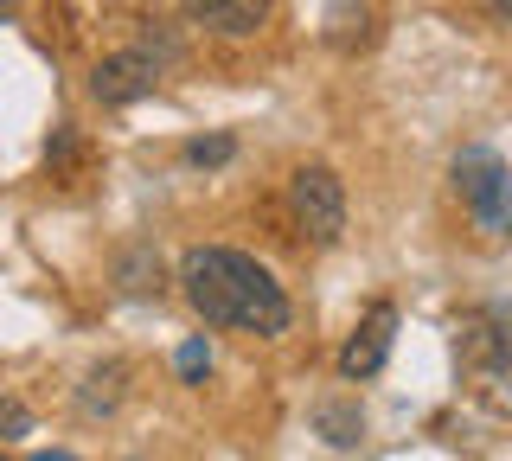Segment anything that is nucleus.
<instances>
[{
	"label": "nucleus",
	"mask_w": 512,
	"mask_h": 461,
	"mask_svg": "<svg viewBox=\"0 0 512 461\" xmlns=\"http://www.w3.org/2000/svg\"><path fill=\"white\" fill-rule=\"evenodd\" d=\"M180 295L192 301L205 327H231L250 340H282L295 327V301L282 295V282L269 276L256 257L224 244H199L180 257Z\"/></svg>",
	"instance_id": "f257e3e1"
},
{
	"label": "nucleus",
	"mask_w": 512,
	"mask_h": 461,
	"mask_svg": "<svg viewBox=\"0 0 512 461\" xmlns=\"http://www.w3.org/2000/svg\"><path fill=\"white\" fill-rule=\"evenodd\" d=\"M288 212H295V231L308 237V244H340L346 237V186H340V173L333 167H295L288 173Z\"/></svg>",
	"instance_id": "f03ea898"
},
{
	"label": "nucleus",
	"mask_w": 512,
	"mask_h": 461,
	"mask_svg": "<svg viewBox=\"0 0 512 461\" xmlns=\"http://www.w3.org/2000/svg\"><path fill=\"white\" fill-rule=\"evenodd\" d=\"M154 84H160V58L141 52V45L96 58V71H90V97L103 103V109H128V103L154 97Z\"/></svg>",
	"instance_id": "7ed1b4c3"
},
{
	"label": "nucleus",
	"mask_w": 512,
	"mask_h": 461,
	"mask_svg": "<svg viewBox=\"0 0 512 461\" xmlns=\"http://www.w3.org/2000/svg\"><path fill=\"white\" fill-rule=\"evenodd\" d=\"M391 346H397V308H391V301H372V308L359 314V327H352V340L340 346V378H346V385L378 378L384 359H391Z\"/></svg>",
	"instance_id": "20e7f679"
},
{
	"label": "nucleus",
	"mask_w": 512,
	"mask_h": 461,
	"mask_svg": "<svg viewBox=\"0 0 512 461\" xmlns=\"http://www.w3.org/2000/svg\"><path fill=\"white\" fill-rule=\"evenodd\" d=\"M455 353H461V365H468V372L506 378V372H512V308H474L468 321H461Z\"/></svg>",
	"instance_id": "39448f33"
},
{
	"label": "nucleus",
	"mask_w": 512,
	"mask_h": 461,
	"mask_svg": "<svg viewBox=\"0 0 512 461\" xmlns=\"http://www.w3.org/2000/svg\"><path fill=\"white\" fill-rule=\"evenodd\" d=\"M180 13L199 20V26H212V33H224V39H250L256 26L269 20V0H180Z\"/></svg>",
	"instance_id": "423d86ee"
},
{
	"label": "nucleus",
	"mask_w": 512,
	"mask_h": 461,
	"mask_svg": "<svg viewBox=\"0 0 512 461\" xmlns=\"http://www.w3.org/2000/svg\"><path fill=\"white\" fill-rule=\"evenodd\" d=\"M122 397H128V365H122V359H103V365H90V372H84L77 410H84V417H109Z\"/></svg>",
	"instance_id": "0eeeda50"
},
{
	"label": "nucleus",
	"mask_w": 512,
	"mask_h": 461,
	"mask_svg": "<svg viewBox=\"0 0 512 461\" xmlns=\"http://www.w3.org/2000/svg\"><path fill=\"white\" fill-rule=\"evenodd\" d=\"M314 436L327 442V449H359L365 442V410L340 404V397H320L314 404Z\"/></svg>",
	"instance_id": "6e6552de"
},
{
	"label": "nucleus",
	"mask_w": 512,
	"mask_h": 461,
	"mask_svg": "<svg viewBox=\"0 0 512 461\" xmlns=\"http://www.w3.org/2000/svg\"><path fill=\"white\" fill-rule=\"evenodd\" d=\"M500 173H506V161H500L493 148H461V154H455V167H448V180H455L461 205H468V199H480V193H487V186L500 180Z\"/></svg>",
	"instance_id": "1a4fd4ad"
},
{
	"label": "nucleus",
	"mask_w": 512,
	"mask_h": 461,
	"mask_svg": "<svg viewBox=\"0 0 512 461\" xmlns=\"http://www.w3.org/2000/svg\"><path fill=\"white\" fill-rule=\"evenodd\" d=\"M468 212H474V225L487 231V237H512V167L480 199H468Z\"/></svg>",
	"instance_id": "9d476101"
},
{
	"label": "nucleus",
	"mask_w": 512,
	"mask_h": 461,
	"mask_svg": "<svg viewBox=\"0 0 512 461\" xmlns=\"http://www.w3.org/2000/svg\"><path fill=\"white\" fill-rule=\"evenodd\" d=\"M372 39V7L365 0H340V7L327 13V45L333 52H352V45Z\"/></svg>",
	"instance_id": "9b49d317"
},
{
	"label": "nucleus",
	"mask_w": 512,
	"mask_h": 461,
	"mask_svg": "<svg viewBox=\"0 0 512 461\" xmlns=\"http://www.w3.org/2000/svg\"><path fill=\"white\" fill-rule=\"evenodd\" d=\"M116 282H122V295H160V257H154L148 244H135L116 263Z\"/></svg>",
	"instance_id": "f8f14e48"
},
{
	"label": "nucleus",
	"mask_w": 512,
	"mask_h": 461,
	"mask_svg": "<svg viewBox=\"0 0 512 461\" xmlns=\"http://www.w3.org/2000/svg\"><path fill=\"white\" fill-rule=\"evenodd\" d=\"M231 154H237L231 135H199V141H186V161H192V167H224Z\"/></svg>",
	"instance_id": "ddd939ff"
},
{
	"label": "nucleus",
	"mask_w": 512,
	"mask_h": 461,
	"mask_svg": "<svg viewBox=\"0 0 512 461\" xmlns=\"http://www.w3.org/2000/svg\"><path fill=\"white\" fill-rule=\"evenodd\" d=\"M205 372H212V346H205V340H186L180 346V378H186V385H205Z\"/></svg>",
	"instance_id": "4468645a"
},
{
	"label": "nucleus",
	"mask_w": 512,
	"mask_h": 461,
	"mask_svg": "<svg viewBox=\"0 0 512 461\" xmlns=\"http://www.w3.org/2000/svg\"><path fill=\"white\" fill-rule=\"evenodd\" d=\"M13 436H32V410L20 397H0V442H13Z\"/></svg>",
	"instance_id": "2eb2a0df"
},
{
	"label": "nucleus",
	"mask_w": 512,
	"mask_h": 461,
	"mask_svg": "<svg viewBox=\"0 0 512 461\" xmlns=\"http://www.w3.org/2000/svg\"><path fill=\"white\" fill-rule=\"evenodd\" d=\"M45 161H52V167H64V161H77V135H71V129H58L52 141H45Z\"/></svg>",
	"instance_id": "dca6fc26"
},
{
	"label": "nucleus",
	"mask_w": 512,
	"mask_h": 461,
	"mask_svg": "<svg viewBox=\"0 0 512 461\" xmlns=\"http://www.w3.org/2000/svg\"><path fill=\"white\" fill-rule=\"evenodd\" d=\"M480 13H487L493 26H506V33H512V0H480Z\"/></svg>",
	"instance_id": "f3484780"
},
{
	"label": "nucleus",
	"mask_w": 512,
	"mask_h": 461,
	"mask_svg": "<svg viewBox=\"0 0 512 461\" xmlns=\"http://www.w3.org/2000/svg\"><path fill=\"white\" fill-rule=\"evenodd\" d=\"M32 461H77V455H64V449H52V455H32Z\"/></svg>",
	"instance_id": "a211bd4d"
},
{
	"label": "nucleus",
	"mask_w": 512,
	"mask_h": 461,
	"mask_svg": "<svg viewBox=\"0 0 512 461\" xmlns=\"http://www.w3.org/2000/svg\"><path fill=\"white\" fill-rule=\"evenodd\" d=\"M7 13H13V0H0V20H7Z\"/></svg>",
	"instance_id": "6ab92c4d"
},
{
	"label": "nucleus",
	"mask_w": 512,
	"mask_h": 461,
	"mask_svg": "<svg viewBox=\"0 0 512 461\" xmlns=\"http://www.w3.org/2000/svg\"><path fill=\"white\" fill-rule=\"evenodd\" d=\"M0 461H7V455H0Z\"/></svg>",
	"instance_id": "aec40b11"
}]
</instances>
